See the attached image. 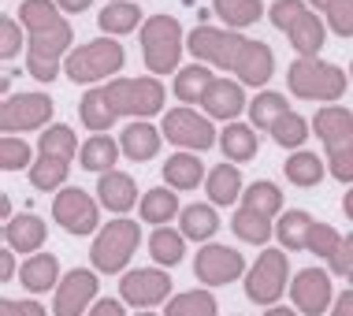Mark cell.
Returning <instances> with one entry per match:
<instances>
[{
	"mask_svg": "<svg viewBox=\"0 0 353 316\" xmlns=\"http://www.w3.org/2000/svg\"><path fill=\"white\" fill-rule=\"evenodd\" d=\"M186 49L194 52L197 63L223 67V71H231L242 86H253V90L268 86L272 75H275L272 45L253 41V37H245L242 30H227V26L201 23V26H194V30L186 34Z\"/></svg>",
	"mask_w": 353,
	"mask_h": 316,
	"instance_id": "obj_1",
	"label": "cell"
},
{
	"mask_svg": "<svg viewBox=\"0 0 353 316\" xmlns=\"http://www.w3.org/2000/svg\"><path fill=\"white\" fill-rule=\"evenodd\" d=\"M19 23L26 30V71H30V79L49 86L63 71V60L71 56V23L63 19L56 0H23Z\"/></svg>",
	"mask_w": 353,
	"mask_h": 316,
	"instance_id": "obj_2",
	"label": "cell"
},
{
	"mask_svg": "<svg viewBox=\"0 0 353 316\" xmlns=\"http://www.w3.org/2000/svg\"><path fill=\"white\" fill-rule=\"evenodd\" d=\"M283 216V190L272 179H256L245 186L242 201H238L231 216V231L250 246H264L275 235V219Z\"/></svg>",
	"mask_w": 353,
	"mask_h": 316,
	"instance_id": "obj_3",
	"label": "cell"
},
{
	"mask_svg": "<svg viewBox=\"0 0 353 316\" xmlns=\"http://www.w3.org/2000/svg\"><path fill=\"white\" fill-rule=\"evenodd\" d=\"M79 157V138L68 123H52V127L41 130L37 138V160L34 168L26 171L30 175V186L41 190V194H60L63 183L71 175V160Z\"/></svg>",
	"mask_w": 353,
	"mask_h": 316,
	"instance_id": "obj_4",
	"label": "cell"
},
{
	"mask_svg": "<svg viewBox=\"0 0 353 316\" xmlns=\"http://www.w3.org/2000/svg\"><path fill=\"white\" fill-rule=\"evenodd\" d=\"M286 86H290V93L301 101L339 104L350 79L339 63H327V60H320V56H298V60L286 67Z\"/></svg>",
	"mask_w": 353,
	"mask_h": 316,
	"instance_id": "obj_5",
	"label": "cell"
},
{
	"mask_svg": "<svg viewBox=\"0 0 353 316\" xmlns=\"http://www.w3.org/2000/svg\"><path fill=\"white\" fill-rule=\"evenodd\" d=\"M312 130L327 149V171L339 183H353V112L342 104H323L312 116Z\"/></svg>",
	"mask_w": 353,
	"mask_h": 316,
	"instance_id": "obj_6",
	"label": "cell"
},
{
	"mask_svg": "<svg viewBox=\"0 0 353 316\" xmlns=\"http://www.w3.org/2000/svg\"><path fill=\"white\" fill-rule=\"evenodd\" d=\"M268 19L279 34H286V41L294 45L298 56H320L323 37H327V23L320 19V12H312L309 0H272Z\"/></svg>",
	"mask_w": 353,
	"mask_h": 316,
	"instance_id": "obj_7",
	"label": "cell"
},
{
	"mask_svg": "<svg viewBox=\"0 0 353 316\" xmlns=\"http://www.w3.org/2000/svg\"><path fill=\"white\" fill-rule=\"evenodd\" d=\"M123 63H127V52H123V45L116 37H93V41L71 49V56L63 60V75L74 86H93V82L119 75Z\"/></svg>",
	"mask_w": 353,
	"mask_h": 316,
	"instance_id": "obj_8",
	"label": "cell"
},
{
	"mask_svg": "<svg viewBox=\"0 0 353 316\" xmlns=\"http://www.w3.org/2000/svg\"><path fill=\"white\" fill-rule=\"evenodd\" d=\"M186 52V34L175 15H149L141 26V56H145L149 75H171L183 71L179 60Z\"/></svg>",
	"mask_w": 353,
	"mask_h": 316,
	"instance_id": "obj_9",
	"label": "cell"
},
{
	"mask_svg": "<svg viewBox=\"0 0 353 316\" xmlns=\"http://www.w3.org/2000/svg\"><path fill=\"white\" fill-rule=\"evenodd\" d=\"M141 246V227L134 219H108L97 235H93L90 246V264L93 272L101 275H116L130 264V257L138 253Z\"/></svg>",
	"mask_w": 353,
	"mask_h": 316,
	"instance_id": "obj_10",
	"label": "cell"
},
{
	"mask_svg": "<svg viewBox=\"0 0 353 316\" xmlns=\"http://www.w3.org/2000/svg\"><path fill=\"white\" fill-rule=\"evenodd\" d=\"M116 116H134V119H149L157 112H164L168 90L157 75H141V79H112L104 86Z\"/></svg>",
	"mask_w": 353,
	"mask_h": 316,
	"instance_id": "obj_11",
	"label": "cell"
},
{
	"mask_svg": "<svg viewBox=\"0 0 353 316\" xmlns=\"http://www.w3.org/2000/svg\"><path fill=\"white\" fill-rule=\"evenodd\" d=\"M286 283H290V257H286V250H264L256 257V264L245 272V298L253 305L272 309L290 290Z\"/></svg>",
	"mask_w": 353,
	"mask_h": 316,
	"instance_id": "obj_12",
	"label": "cell"
},
{
	"mask_svg": "<svg viewBox=\"0 0 353 316\" xmlns=\"http://www.w3.org/2000/svg\"><path fill=\"white\" fill-rule=\"evenodd\" d=\"M52 112L56 104L49 93L41 90H23V93H12L0 104V134H26V130H45L52 127Z\"/></svg>",
	"mask_w": 353,
	"mask_h": 316,
	"instance_id": "obj_13",
	"label": "cell"
},
{
	"mask_svg": "<svg viewBox=\"0 0 353 316\" xmlns=\"http://www.w3.org/2000/svg\"><path fill=\"white\" fill-rule=\"evenodd\" d=\"M160 130L171 146H179L183 152H205L219 146V134L212 127V119L201 116L197 108H168L160 119Z\"/></svg>",
	"mask_w": 353,
	"mask_h": 316,
	"instance_id": "obj_14",
	"label": "cell"
},
{
	"mask_svg": "<svg viewBox=\"0 0 353 316\" xmlns=\"http://www.w3.org/2000/svg\"><path fill=\"white\" fill-rule=\"evenodd\" d=\"M52 219L74 238L97 235L101 231V201L90 197L82 186H63L52 197Z\"/></svg>",
	"mask_w": 353,
	"mask_h": 316,
	"instance_id": "obj_15",
	"label": "cell"
},
{
	"mask_svg": "<svg viewBox=\"0 0 353 316\" xmlns=\"http://www.w3.org/2000/svg\"><path fill=\"white\" fill-rule=\"evenodd\" d=\"M250 272L245 268V257L231 250V246H219V242H205L194 257V279L201 286H227L234 279Z\"/></svg>",
	"mask_w": 353,
	"mask_h": 316,
	"instance_id": "obj_16",
	"label": "cell"
},
{
	"mask_svg": "<svg viewBox=\"0 0 353 316\" xmlns=\"http://www.w3.org/2000/svg\"><path fill=\"white\" fill-rule=\"evenodd\" d=\"M171 275L164 268H134V272H123L119 279V298L130 309H152L160 302H171Z\"/></svg>",
	"mask_w": 353,
	"mask_h": 316,
	"instance_id": "obj_17",
	"label": "cell"
},
{
	"mask_svg": "<svg viewBox=\"0 0 353 316\" xmlns=\"http://www.w3.org/2000/svg\"><path fill=\"white\" fill-rule=\"evenodd\" d=\"M290 302L301 316H323L335 305V286H331V272L327 268H301L290 279Z\"/></svg>",
	"mask_w": 353,
	"mask_h": 316,
	"instance_id": "obj_18",
	"label": "cell"
},
{
	"mask_svg": "<svg viewBox=\"0 0 353 316\" xmlns=\"http://www.w3.org/2000/svg\"><path fill=\"white\" fill-rule=\"evenodd\" d=\"M97 275L93 268H71L63 272L52 294V316H85L97 305Z\"/></svg>",
	"mask_w": 353,
	"mask_h": 316,
	"instance_id": "obj_19",
	"label": "cell"
},
{
	"mask_svg": "<svg viewBox=\"0 0 353 316\" xmlns=\"http://www.w3.org/2000/svg\"><path fill=\"white\" fill-rule=\"evenodd\" d=\"M201 108H205L208 119L234 123L242 112H250V101H245V90L238 79H216L208 86V93L201 97Z\"/></svg>",
	"mask_w": 353,
	"mask_h": 316,
	"instance_id": "obj_20",
	"label": "cell"
},
{
	"mask_svg": "<svg viewBox=\"0 0 353 316\" xmlns=\"http://www.w3.org/2000/svg\"><path fill=\"white\" fill-rule=\"evenodd\" d=\"M45 238H49V227H45V219L34 216V213H19L4 224V246H12V250L23 253V257L41 253Z\"/></svg>",
	"mask_w": 353,
	"mask_h": 316,
	"instance_id": "obj_21",
	"label": "cell"
},
{
	"mask_svg": "<svg viewBox=\"0 0 353 316\" xmlns=\"http://www.w3.org/2000/svg\"><path fill=\"white\" fill-rule=\"evenodd\" d=\"M97 201L108 213H130V208L138 205V183L130 171H104V175H97Z\"/></svg>",
	"mask_w": 353,
	"mask_h": 316,
	"instance_id": "obj_22",
	"label": "cell"
},
{
	"mask_svg": "<svg viewBox=\"0 0 353 316\" xmlns=\"http://www.w3.org/2000/svg\"><path fill=\"white\" fill-rule=\"evenodd\" d=\"M160 146H164V130L152 127L149 119H134L127 123L119 134V149L127 160H134V164H145V160H152L160 152Z\"/></svg>",
	"mask_w": 353,
	"mask_h": 316,
	"instance_id": "obj_23",
	"label": "cell"
},
{
	"mask_svg": "<svg viewBox=\"0 0 353 316\" xmlns=\"http://www.w3.org/2000/svg\"><path fill=\"white\" fill-rule=\"evenodd\" d=\"M60 257L49 253V250H41V253H34V257H26L23 264H19V283L26 286L30 294H49L60 286Z\"/></svg>",
	"mask_w": 353,
	"mask_h": 316,
	"instance_id": "obj_24",
	"label": "cell"
},
{
	"mask_svg": "<svg viewBox=\"0 0 353 316\" xmlns=\"http://www.w3.org/2000/svg\"><path fill=\"white\" fill-rule=\"evenodd\" d=\"M205 194H208V201H212L216 208H223V205H238V201H242V194H245L242 168L231 164V160L216 164L212 171H208V179H205Z\"/></svg>",
	"mask_w": 353,
	"mask_h": 316,
	"instance_id": "obj_25",
	"label": "cell"
},
{
	"mask_svg": "<svg viewBox=\"0 0 353 316\" xmlns=\"http://www.w3.org/2000/svg\"><path fill=\"white\" fill-rule=\"evenodd\" d=\"M149 15H141L138 0H108L97 15V26L104 37H123V34H134L138 26H145Z\"/></svg>",
	"mask_w": 353,
	"mask_h": 316,
	"instance_id": "obj_26",
	"label": "cell"
},
{
	"mask_svg": "<svg viewBox=\"0 0 353 316\" xmlns=\"http://www.w3.org/2000/svg\"><path fill=\"white\" fill-rule=\"evenodd\" d=\"M179 213H183L179 190H171V186H152L149 194H141V201H138V216H141V224H149V227H168Z\"/></svg>",
	"mask_w": 353,
	"mask_h": 316,
	"instance_id": "obj_27",
	"label": "cell"
},
{
	"mask_svg": "<svg viewBox=\"0 0 353 316\" xmlns=\"http://www.w3.org/2000/svg\"><path fill=\"white\" fill-rule=\"evenodd\" d=\"M179 231L186 235V242H212L219 231V213L212 201H194L179 213Z\"/></svg>",
	"mask_w": 353,
	"mask_h": 316,
	"instance_id": "obj_28",
	"label": "cell"
},
{
	"mask_svg": "<svg viewBox=\"0 0 353 316\" xmlns=\"http://www.w3.org/2000/svg\"><path fill=\"white\" fill-rule=\"evenodd\" d=\"M312 227H316V219L305 213V208H286L275 219V238H279V246L286 253H298V250H309Z\"/></svg>",
	"mask_w": 353,
	"mask_h": 316,
	"instance_id": "obj_29",
	"label": "cell"
},
{
	"mask_svg": "<svg viewBox=\"0 0 353 316\" xmlns=\"http://www.w3.org/2000/svg\"><path fill=\"white\" fill-rule=\"evenodd\" d=\"M219 149H223V160L231 164H250L261 149V138H256V127L250 123H227L219 130Z\"/></svg>",
	"mask_w": 353,
	"mask_h": 316,
	"instance_id": "obj_30",
	"label": "cell"
},
{
	"mask_svg": "<svg viewBox=\"0 0 353 316\" xmlns=\"http://www.w3.org/2000/svg\"><path fill=\"white\" fill-rule=\"evenodd\" d=\"M79 119H82V127L90 130V134H108V130H112V123H116L119 116H116V108H112L104 86H93V90L82 93V101H79Z\"/></svg>",
	"mask_w": 353,
	"mask_h": 316,
	"instance_id": "obj_31",
	"label": "cell"
},
{
	"mask_svg": "<svg viewBox=\"0 0 353 316\" xmlns=\"http://www.w3.org/2000/svg\"><path fill=\"white\" fill-rule=\"evenodd\" d=\"M119 138H108V134H90L79 149V164L82 171H93V175H104V171L116 168L119 160Z\"/></svg>",
	"mask_w": 353,
	"mask_h": 316,
	"instance_id": "obj_32",
	"label": "cell"
},
{
	"mask_svg": "<svg viewBox=\"0 0 353 316\" xmlns=\"http://www.w3.org/2000/svg\"><path fill=\"white\" fill-rule=\"evenodd\" d=\"M164 171V183L171 186V190H197L208 179V171H205V164L197 160V152H175V157H168V164L160 168Z\"/></svg>",
	"mask_w": 353,
	"mask_h": 316,
	"instance_id": "obj_33",
	"label": "cell"
},
{
	"mask_svg": "<svg viewBox=\"0 0 353 316\" xmlns=\"http://www.w3.org/2000/svg\"><path fill=\"white\" fill-rule=\"evenodd\" d=\"M283 171H286V183H294V186H301V190H312V186L323 183V175H327V164H323L316 152L298 149V152H290V157H286Z\"/></svg>",
	"mask_w": 353,
	"mask_h": 316,
	"instance_id": "obj_34",
	"label": "cell"
},
{
	"mask_svg": "<svg viewBox=\"0 0 353 316\" xmlns=\"http://www.w3.org/2000/svg\"><path fill=\"white\" fill-rule=\"evenodd\" d=\"M149 257L157 261V268H175L186 257V235L175 227H157L149 238Z\"/></svg>",
	"mask_w": 353,
	"mask_h": 316,
	"instance_id": "obj_35",
	"label": "cell"
},
{
	"mask_svg": "<svg viewBox=\"0 0 353 316\" xmlns=\"http://www.w3.org/2000/svg\"><path fill=\"white\" fill-rule=\"evenodd\" d=\"M212 12L227 23V30H245L264 19V0H212Z\"/></svg>",
	"mask_w": 353,
	"mask_h": 316,
	"instance_id": "obj_36",
	"label": "cell"
},
{
	"mask_svg": "<svg viewBox=\"0 0 353 316\" xmlns=\"http://www.w3.org/2000/svg\"><path fill=\"white\" fill-rule=\"evenodd\" d=\"M212 82H216V75L208 71V63H190L175 75V97L183 104H201Z\"/></svg>",
	"mask_w": 353,
	"mask_h": 316,
	"instance_id": "obj_37",
	"label": "cell"
},
{
	"mask_svg": "<svg viewBox=\"0 0 353 316\" xmlns=\"http://www.w3.org/2000/svg\"><path fill=\"white\" fill-rule=\"evenodd\" d=\"M286 112H290V104H286L283 93H275V90H261L256 97L250 101V127L256 130H272L275 123H279Z\"/></svg>",
	"mask_w": 353,
	"mask_h": 316,
	"instance_id": "obj_38",
	"label": "cell"
},
{
	"mask_svg": "<svg viewBox=\"0 0 353 316\" xmlns=\"http://www.w3.org/2000/svg\"><path fill=\"white\" fill-rule=\"evenodd\" d=\"M164 316H219V305H216V294L197 286V290H183L168 302V313Z\"/></svg>",
	"mask_w": 353,
	"mask_h": 316,
	"instance_id": "obj_39",
	"label": "cell"
},
{
	"mask_svg": "<svg viewBox=\"0 0 353 316\" xmlns=\"http://www.w3.org/2000/svg\"><path fill=\"white\" fill-rule=\"evenodd\" d=\"M309 130H312V123L309 119H305V116H298V112H286V116L279 119V123H275V127L268 130L272 134V138H275V146H279V149H294V152H298L301 146H305V141H309Z\"/></svg>",
	"mask_w": 353,
	"mask_h": 316,
	"instance_id": "obj_40",
	"label": "cell"
},
{
	"mask_svg": "<svg viewBox=\"0 0 353 316\" xmlns=\"http://www.w3.org/2000/svg\"><path fill=\"white\" fill-rule=\"evenodd\" d=\"M34 149L19 134H0V171H30L34 168Z\"/></svg>",
	"mask_w": 353,
	"mask_h": 316,
	"instance_id": "obj_41",
	"label": "cell"
},
{
	"mask_svg": "<svg viewBox=\"0 0 353 316\" xmlns=\"http://www.w3.org/2000/svg\"><path fill=\"white\" fill-rule=\"evenodd\" d=\"M309 253H316V257H323V261L331 264V261L342 253V235H339L331 224H320V219H316L312 238H309Z\"/></svg>",
	"mask_w": 353,
	"mask_h": 316,
	"instance_id": "obj_42",
	"label": "cell"
},
{
	"mask_svg": "<svg viewBox=\"0 0 353 316\" xmlns=\"http://www.w3.org/2000/svg\"><path fill=\"white\" fill-rule=\"evenodd\" d=\"M19 49H26L23 41V23H19V15H0V56L4 60H15Z\"/></svg>",
	"mask_w": 353,
	"mask_h": 316,
	"instance_id": "obj_43",
	"label": "cell"
},
{
	"mask_svg": "<svg viewBox=\"0 0 353 316\" xmlns=\"http://www.w3.org/2000/svg\"><path fill=\"white\" fill-rule=\"evenodd\" d=\"M323 23L339 37H353V0H331V8L323 12Z\"/></svg>",
	"mask_w": 353,
	"mask_h": 316,
	"instance_id": "obj_44",
	"label": "cell"
},
{
	"mask_svg": "<svg viewBox=\"0 0 353 316\" xmlns=\"http://www.w3.org/2000/svg\"><path fill=\"white\" fill-rule=\"evenodd\" d=\"M0 316H49V309H45L41 302L34 298H4L0 302Z\"/></svg>",
	"mask_w": 353,
	"mask_h": 316,
	"instance_id": "obj_45",
	"label": "cell"
},
{
	"mask_svg": "<svg viewBox=\"0 0 353 316\" xmlns=\"http://www.w3.org/2000/svg\"><path fill=\"white\" fill-rule=\"evenodd\" d=\"M327 272H331V275H346V279L353 283V231L342 238V253L327 264Z\"/></svg>",
	"mask_w": 353,
	"mask_h": 316,
	"instance_id": "obj_46",
	"label": "cell"
},
{
	"mask_svg": "<svg viewBox=\"0 0 353 316\" xmlns=\"http://www.w3.org/2000/svg\"><path fill=\"white\" fill-rule=\"evenodd\" d=\"M85 316H127V313H123V298H97V305Z\"/></svg>",
	"mask_w": 353,
	"mask_h": 316,
	"instance_id": "obj_47",
	"label": "cell"
},
{
	"mask_svg": "<svg viewBox=\"0 0 353 316\" xmlns=\"http://www.w3.org/2000/svg\"><path fill=\"white\" fill-rule=\"evenodd\" d=\"M12 275H15V250L4 246L0 250V283H12Z\"/></svg>",
	"mask_w": 353,
	"mask_h": 316,
	"instance_id": "obj_48",
	"label": "cell"
},
{
	"mask_svg": "<svg viewBox=\"0 0 353 316\" xmlns=\"http://www.w3.org/2000/svg\"><path fill=\"white\" fill-rule=\"evenodd\" d=\"M327 316H353V286H350V290H342V294H339Z\"/></svg>",
	"mask_w": 353,
	"mask_h": 316,
	"instance_id": "obj_49",
	"label": "cell"
},
{
	"mask_svg": "<svg viewBox=\"0 0 353 316\" xmlns=\"http://www.w3.org/2000/svg\"><path fill=\"white\" fill-rule=\"evenodd\" d=\"M60 4V12H71V15H79V12H85V8L93 4V0H56Z\"/></svg>",
	"mask_w": 353,
	"mask_h": 316,
	"instance_id": "obj_50",
	"label": "cell"
},
{
	"mask_svg": "<svg viewBox=\"0 0 353 316\" xmlns=\"http://www.w3.org/2000/svg\"><path fill=\"white\" fill-rule=\"evenodd\" d=\"M0 216H4V224L15 216V213H12V197H8V194H0Z\"/></svg>",
	"mask_w": 353,
	"mask_h": 316,
	"instance_id": "obj_51",
	"label": "cell"
},
{
	"mask_svg": "<svg viewBox=\"0 0 353 316\" xmlns=\"http://www.w3.org/2000/svg\"><path fill=\"white\" fill-rule=\"evenodd\" d=\"M264 316H301V313H298V309H286V305H272Z\"/></svg>",
	"mask_w": 353,
	"mask_h": 316,
	"instance_id": "obj_52",
	"label": "cell"
},
{
	"mask_svg": "<svg viewBox=\"0 0 353 316\" xmlns=\"http://www.w3.org/2000/svg\"><path fill=\"white\" fill-rule=\"evenodd\" d=\"M342 213H346V219L353 224V186H350V194L342 197Z\"/></svg>",
	"mask_w": 353,
	"mask_h": 316,
	"instance_id": "obj_53",
	"label": "cell"
},
{
	"mask_svg": "<svg viewBox=\"0 0 353 316\" xmlns=\"http://www.w3.org/2000/svg\"><path fill=\"white\" fill-rule=\"evenodd\" d=\"M309 8H312V12H327V8H331V0H309Z\"/></svg>",
	"mask_w": 353,
	"mask_h": 316,
	"instance_id": "obj_54",
	"label": "cell"
},
{
	"mask_svg": "<svg viewBox=\"0 0 353 316\" xmlns=\"http://www.w3.org/2000/svg\"><path fill=\"white\" fill-rule=\"evenodd\" d=\"M138 316H160V313H152V309H141Z\"/></svg>",
	"mask_w": 353,
	"mask_h": 316,
	"instance_id": "obj_55",
	"label": "cell"
},
{
	"mask_svg": "<svg viewBox=\"0 0 353 316\" xmlns=\"http://www.w3.org/2000/svg\"><path fill=\"white\" fill-rule=\"evenodd\" d=\"M350 82H353V63H350Z\"/></svg>",
	"mask_w": 353,
	"mask_h": 316,
	"instance_id": "obj_56",
	"label": "cell"
},
{
	"mask_svg": "<svg viewBox=\"0 0 353 316\" xmlns=\"http://www.w3.org/2000/svg\"><path fill=\"white\" fill-rule=\"evenodd\" d=\"M231 316H238V313H231Z\"/></svg>",
	"mask_w": 353,
	"mask_h": 316,
	"instance_id": "obj_57",
	"label": "cell"
}]
</instances>
